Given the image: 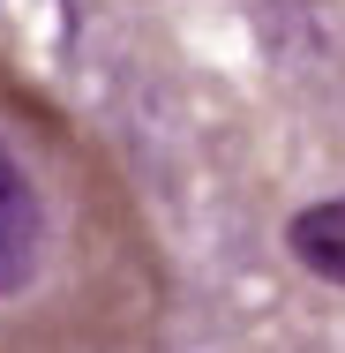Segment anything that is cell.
Here are the masks:
<instances>
[{
  "instance_id": "1",
  "label": "cell",
  "mask_w": 345,
  "mask_h": 353,
  "mask_svg": "<svg viewBox=\"0 0 345 353\" xmlns=\"http://www.w3.org/2000/svg\"><path fill=\"white\" fill-rule=\"evenodd\" d=\"M0 353H165V271L136 196L0 75Z\"/></svg>"
},
{
  "instance_id": "2",
  "label": "cell",
  "mask_w": 345,
  "mask_h": 353,
  "mask_svg": "<svg viewBox=\"0 0 345 353\" xmlns=\"http://www.w3.org/2000/svg\"><path fill=\"white\" fill-rule=\"evenodd\" d=\"M285 248L308 279L345 285V196H323V203H300L285 218Z\"/></svg>"
}]
</instances>
